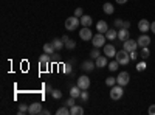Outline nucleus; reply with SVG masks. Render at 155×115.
<instances>
[{"instance_id":"obj_28","label":"nucleus","mask_w":155,"mask_h":115,"mask_svg":"<svg viewBox=\"0 0 155 115\" xmlns=\"http://www.w3.org/2000/svg\"><path fill=\"white\" fill-rule=\"evenodd\" d=\"M146 69H147L146 61H141V62H138V64H137V70H138V72H144Z\"/></svg>"},{"instance_id":"obj_10","label":"nucleus","mask_w":155,"mask_h":115,"mask_svg":"<svg viewBox=\"0 0 155 115\" xmlns=\"http://www.w3.org/2000/svg\"><path fill=\"white\" fill-rule=\"evenodd\" d=\"M137 42H138V47L143 48V47H149V44H150L152 41H150V37H149L146 33H143V34H141L138 39H137Z\"/></svg>"},{"instance_id":"obj_29","label":"nucleus","mask_w":155,"mask_h":115,"mask_svg":"<svg viewBox=\"0 0 155 115\" xmlns=\"http://www.w3.org/2000/svg\"><path fill=\"white\" fill-rule=\"evenodd\" d=\"M106 84L109 87H113L116 84V78H113V76H109V78H106Z\"/></svg>"},{"instance_id":"obj_9","label":"nucleus","mask_w":155,"mask_h":115,"mask_svg":"<svg viewBox=\"0 0 155 115\" xmlns=\"http://www.w3.org/2000/svg\"><path fill=\"white\" fill-rule=\"evenodd\" d=\"M42 110V104L39 103V101H34V103H31L28 106V113L30 115H36V113H41Z\"/></svg>"},{"instance_id":"obj_13","label":"nucleus","mask_w":155,"mask_h":115,"mask_svg":"<svg viewBox=\"0 0 155 115\" xmlns=\"http://www.w3.org/2000/svg\"><path fill=\"white\" fill-rule=\"evenodd\" d=\"M95 64H96V67H98V69H104V67L109 66V58H107L106 55H104V56H98Z\"/></svg>"},{"instance_id":"obj_30","label":"nucleus","mask_w":155,"mask_h":115,"mask_svg":"<svg viewBox=\"0 0 155 115\" xmlns=\"http://www.w3.org/2000/svg\"><path fill=\"white\" fill-rule=\"evenodd\" d=\"M98 56H101V53H99V50L95 47V48L92 50V52H90V58H92V59H96Z\"/></svg>"},{"instance_id":"obj_23","label":"nucleus","mask_w":155,"mask_h":115,"mask_svg":"<svg viewBox=\"0 0 155 115\" xmlns=\"http://www.w3.org/2000/svg\"><path fill=\"white\" fill-rule=\"evenodd\" d=\"M102 9H104L106 14H113V12H115V8H113V5H112L110 2H107V3L102 5Z\"/></svg>"},{"instance_id":"obj_35","label":"nucleus","mask_w":155,"mask_h":115,"mask_svg":"<svg viewBox=\"0 0 155 115\" xmlns=\"http://www.w3.org/2000/svg\"><path fill=\"white\" fill-rule=\"evenodd\" d=\"M74 16H76V17H82V16H84L82 8H76V9H74Z\"/></svg>"},{"instance_id":"obj_22","label":"nucleus","mask_w":155,"mask_h":115,"mask_svg":"<svg viewBox=\"0 0 155 115\" xmlns=\"http://www.w3.org/2000/svg\"><path fill=\"white\" fill-rule=\"evenodd\" d=\"M106 37L109 41H115V39H118V31L116 30H107V33H106Z\"/></svg>"},{"instance_id":"obj_8","label":"nucleus","mask_w":155,"mask_h":115,"mask_svg":"<svg viewBox=\"0 0 155 115\" xmlns=\"http://www.w3.org/2000/svg\"><path fill=\"white\" fill-rule=\"evenodd\" d=\"M76 84L79 86L82 90H87V89L90 87V78H88V76H85V75H82V76H79V78H78Z\"/></svg>"},{"instance_id":"obj_3","label":"nucleus","mask_w":155,"mask_h":115,"mask_svg":"<svg viewBox=\"0 0 155 115\" xmlns=\"http://www.w3.org/2000/svg\"><path fill=\"white\" fill-rule=\"evenodd\" d=\"M106 41H107V37H106L104 33H96V34L92 37V44H93V47H96V48L104 47V45H106Z\"/></svg>"},{"instance_id":"obj_31","label":"nucleus","mask_w":155,"mask_h":115,"mask_svg":"<svg viewBox=\"0 0 155 115\" xmlns=\"http://www.w3.org/2000/svg\"><path fill=\"white\" fill-rule=\"evenodd\" d=\"M65 47H67V48H68V50H73V48H74V47H76V42H74V41H73V39H68V41H67V42H65Z\"/></svg>"},{"instance_id":"obj_42","label":"nucleus","mask_w":155,"mask_h":115,"mask_svg":"<svg viewBox=\"0 0 155 115\" xmlns=\"http://www.w3.org/2000/svg\"><path fill=\"white\" fill-rule=\"evenodd\" d=\"M115 2L118 3V5H126V3L129 2V0H115Z\"/></svg>"},{"instance_id":"obj_1","label":"nucleus","mask_w":155,"mask_h":115,"mask_svg":"<svg viewBox=\"0 0 155 115\" xmlns=\"http://www.w3.org/2000/svg\"><path fill=\"white\" fill-rule=\"evenodd\" d=\"M116 61L120 62V66H127L129 62H130V53L126 52V50H120V52H116Z\"/></svg>"},{"instance_id":"obj_36","label":"nucleus","mask_w":155,"mask_h":115,"mask_svg":"<svg viewBox=\"0 0 155 115\" xmlns=\"http://www.w3.org/2000/svg\"><path fill=\"white\" fill-rule=\"evenodd\" d=\"M123 23H124V22H123L121 19H116L113 25H115V28H123Z\"/></svg>"},{"instance_id":"obj_16","label":"nucleus","mask_w":155,"mask_h":115,"mask_svg":"<svg viewBox=\"0 0 155 115\" xmlns=\"http://www.w3.org/2000/svg\"><path fill=\"white\" fill-rule=\"evenodd\" d=\"M95 67H96V64H95L92 59H90V61H84V62H82V70H84V72H92Z\"/></svg>"},{"instance_id":"obj_20","label":"nucleus","mask_w":155,"mask_h":115,"mask_svg":"<svg viewBox=\"0 0 155 115\" xmlns=\"http://www.w3.org/2000/svg\"><path fill=\"white\" fill-rule=\"evenodd\" d=\"M54 52H56V48H54V45H53V42H48V44H45L44 45V53H47V55H54Z\"/></svg>"},{"instance_id":"obj_25","label":"nucleus","mask_w":155,"mask_h":115,"mask_svg":"<svg viewBox=\"0 0 155 115\" xmlns=\"http://www.w3.org/2000/svg\"><path fill=\"white\" fill-rule=\"evenodd\" d=\"M56 113H58V115H70V107H68V106H64V107H59Z\"/></svg>"},{"instance_id":"obj_39","label":"nucleus","mask_w":155,"mask_h":115,"mask_svg":"<svg viewBox=\"0 0 155 115\" xmlns=\"http://www.w3.org/2000/svg\"><path fill=\"white\" fill-rule=\"evenodd\" d=\"M130 59H132V61H137V59H138V53H137V50H135V52H130Z\"/></svg>"},{"instance_id":"obj_14","label":"nucleus","mask_w":155,"mask_h":115,"mask_svg":"<svg viewBox=\"0 0 155 115\" xmlns=\"http://www.w3.org/2000/svg\"><path fill=\"white\" fill-rule=\"evenodd\" d=\"M129 37H130V31H129L127 28H121V30H118V39H120L121 42L127 41Z\"/></svg>"},{"instance_id":"obj_26","label":"nucleus","mask_w":155,"mask_h":115,"mask_svg":"<svg viewBox=\"0 0 155 115\" xmlns=\"http://www.w3.org/2000/svg\"><path fill=\"white\" fill-rule=\"evenodd\" d=\"M118 66H120L118 61H112V62H109V70L110 72H116L118 70Z\"/></svg>"},{"instance_id":"obj_15","label":"nucleus","mask_w":155,"mask_h":115,"mask_svg":"<svg viewBox=\"0 0 155 115\" xmlns=\"http://www.w3.org/2000/svg\"><path fill=\"white\" fill-rule=\"evenodd\" d=\"M96 30H98V33H107V30H109V25H107V22L106 20H99L98 23H96Z\"/></svg>"},{"instance_id":"obj_45","label":"nucleus","mask_w":155,"mask_h":115,"mask_svg":"<svg viewBox=\"0 0 155 115\" xmlns=\"http://www.w3.org/2000/svg\"><path fill=\"white\" fill-rule=\"evenodd\" d=\"M41 115H50V110H48V109H47V110L42 109V110H41Z\"/></svg>"},{"instance_id":"obj_12","label":"nucleus","mask_w":155,"mask_h":115,"mask_svg":"<svg viewBox=\"0 0 155 115\" xmlns=\"http://www.w3.org/2000/svg\"><path fill=\"white\" fill-rule=\"evenodd\" d=\"M102 48H104V55H106L107 58H115V56H116V48H115L112 44H109V45L106 44Z\"/></svg>"},{"instance_id":"obj_38","label":"nucleus","mask_w":155,"mask_h":115,"mask_svg":"<svg viewBox=\"0 0 155 115\" xmlns=\"http://www.w3.org/2000/svg\"><path fill=\"white\" fill-rule=\"evenodd\" d=\"M147 113H149V115H155V104H150V106H149Z\"/></svg>"},{"instance_id":"obj_19","label":"nucleus","mask_w":155,"mask_h":115,"mask_svg":"<svg viewBox=\"0 0 155 115\" xmlns=\"http://www.w3.org/2000/svg\"><path fill=\"white\" fill-rule=\"evenodd\" d=\"M81 19V25L82 27H92V23H93V19L90 17V16H87V14H84L82 17H79Z\"/></svg>"},{"instance_id":"obj_2","label":"nucleus","mask_w":155,"mask_h":115,"mask_svg":"<svg viewBox=\"0 0 155 115\" xmlns=\"http://www.w3.org/2000/svg\"><path fill=\"white\" fill-rule=\"evenodd\" d=\"M81 25V19L76 17V16H71L65 20V30L68 31H73V30H78V27Z\"/></svg>"},{"instance_id":"obj_37","label":"nucleus","mask_w":155,"mask_h":115,"mask_svg":"<svg viewBox=\"0 0 155 115\" xmlns=\"http://www.w3.org/2000/svg\"><path fill=\"white\" fill-rule=\"evenodd\" d=\"M65 106H68V107H71V106H74V98L73 96H70L67 101H65Z\"/></svg>"},{"instance_id":"obj_33","label":"nucleus","mask_w":155,"mask_h":115,"mask_svg":"<svg viewBox=\"0 0 155 115\" xmlns=\"http://www.w3.org/2000/svg\"><path fill=\"white\" fill-rule=\"evenodd\" d=\"M64 72H65L67 75L73 73V69H71V64H65V66H64Z\"/></svg>"},{"instance_id":"obj_40","label":"nucleus","mask_w":155,"mask_h":115,"mask_svg":"<svg viewBox=\"0 0 155 115\" xmlns=\"http://www.w3.org/2000/svg\"><path fill=\"white\" fill-rule=\"evenodd\" d=\"M81 100H82V101H87V100H88V93H87L85 90H82V93H81Z\"/></svg>"},{"instance_id":"obj_27","label":"nucleus","mask_w":155,"mask_h":115,"mask_svg":"<svg viewBox=\"0 0 155 115\" xmlns=\"http://www.w3.org/2000/svg\"><path fill=\"white\" fill-rule=\"evenodd\" d=\"M149 55H150V50H149V47H143V48H141V58H143V59H146V58H149Z\"/></svg>"},{"instance_id":"obj_44","label":"nucleus","mask_w":155,"mask_h":115,"mask_svg":"<svg viewBox=\"0 0 155 115\" xmlns=\"http://www.w3.org/2000/svg\"><path fill=\"white\" fill-rule=\"evenodd\" d=\"M150 31L155 34V22H152V23H150Z\"/></svg>"},{"instance_id":"obj_43","label":"nucleus","mask_w":155,"mask_h":115,"mask_svg":"<svg viewBox=\"0 0 155 115\" xmlns=\"http://www.w3.org/2000/svg\"><path fill=\"white\" fill-rule=\"evenodd\" d=\"M45 90H47V93H51V92H53V89H51V86H50V84H47Z\"/></svg>"},{"instance_id":"obj_17","label":"nucleus","mask_w":155,"mask_h":115,"mask_svg":"<svg viewBox=\"0 0 155 115\" xmlns=\"http://www.w3.org/2000/svg\"><path fill=\"white\" fill-rule=\"evenodd\" d=\"M81 93H82V89L79 87V86H73L71 89H70V96H73V98H79L81 96Z\"/></svg>"},{"instance_id":"obj_32","label":"nucleus","mask_w":155,"mask_h":115,"mask_svg":"<svg viewBox=\"0 0 155 115\" xmlns=\"http://www.w3.org/2000/svg\"><path fill=\"white\" fill-rule=\"evenodd\" d=\"M27 112H28V106H27V104H20V106H19V113H20V115L27 113Z\"/></svg>"},{"instance_id":"obj_41","label":"nucleus","mask_w":155,"mask_h":115,"mask_svg":"<svg viewBox=\"0 0 155 115\" xmlns=\"http://www.w3.org/2000/svg\"><path fill=\"white\" fill-rule=\"evenodd\" d=\"M123 28H127V30H129V28H130V22H129V20H126V22L123 23Z\"/></svg>"},{"instance_id":"obj_46","label":"nucleus","mask_w":155,"mask_h":115,"mask_svg":"<svg viewBox=\"0 0 155 115\" xmlns=\"http://www.w3.org/2000/svg\"><path fill=\"white\" fill-rule=\"evenodd\" d=\"M61 39H62V41H64V44H65V42H67V41H68V36H62V37H61Z\"/></svg>"},{"instance_id":"obj_6","label":"nucleus","mask_w":155,"mask_h":115,"mask_svg":"<svg viewBox=\"0 0 155 115\" xmlns=\"http://www.w3.org/2000/svg\"><path fill=\"white\" fill-rule=\"evenodd\" d=\"M123 48L126 50V52H129V53H130V52H135V50L138 48V42L129 37L127 41H124V42H123Z\"/></svg>"},{"instance_id":"obj_21","label":"nucleus","mask_w":155,"mask_h":115,"mask_svg":"<svg viewBox=\"0 0 155 115\" xmlns=\"http://www.w3.org/2000/svg\"><path fill=\"white\" fill-rule=\"evenodd\" d=\"M82 113H84V107H81V106L74 104L70 107V115H82Z\"/></svg>"},{"instance_id":"obj_18","label":"nucleus","mask_w":155,"mask_h":115,"mask_svg":"<svg viewBox=\"0 0 155 115\" xmlns=\"http://www.w3.org/2000/svg\"><path fill=\"white\" fill-rule=\"evenodd\" d=\"M39 62H41V67H42V70H45L47 67H48V62H50V55H42L41 58H39Z\"/></svg>"},{"instance_id":"obj_4","label":"nucleus","mask_w":155,"mask_h":115,"mask_svg":"<svg viewBox=\"0 0 155 115\" xmlns=\"http://www.w3.org/2000/svg\"><path fill=\"white\" fill-rule=\"evenodd\" d=\"M123 95H124V90H123V86H120V84H115L112 89H110V98L112 100H121L123 98Z\"/></svg>"},{"instance_id":"obj_34","label":"nucleus","mask_w":155,"mask_h":115,"mask_svg":"<svg viewBox=\"0 0 155 115\" xmlns=\"http://www.w3.org/2000/svg\"><path fill=\"white\" fill-rule=\"evenodd\" d=\"M51 96H53L54 100H59V98L62 96V92H59V90H53V92H51Z\"/></svg>"},{"instance_id":"obj_7","label":"nucleus","mask_w":155,"mask_h":115,"mask_svg":"<svg viewBox=\"0 0 155 115\" xmlns=\"http://www.w3.org/2000/svg\"><path fill=\"white\" fill-rule=\"evenodd\" d=\"M79 37L82 41H92L93 33H92V30H90V27H82V30L79 31Z\"/></svg>"},{"instance_id":"obj_5","label":"nucleus","mask_w":155,"mask_h":115,"mask_svg":"<svg viewBox=\"0 0 155 115\" xmlns=\"http://www.w3.org/2000/svg\"><path fill=\"white\" fill-rule=\"evenodd\" d=\"M129 81H130V75H129L127 72H120V75L116 76V84H120V86H127Z\"/></svg>"},{"instance_id":"obj_24","label":"nucleus","mask_w":155,"mask_h":115,"mask_svg":"<svg viewBox=\"0 0 155 115\" xmlns=\"http://www.w3.org/2000/svg\"><path fill=\"white\" fill-rule=\"evenodd\" d=\"M53 45L56 48V52H58V50H62V47H65V44H64L62 39H53Z\"/></svg>"},{"instance_id":"obj_11","label":"nucleus","mask_w":155,"mask_h":115,"mask_svg":"<svg viewBox=\"0 0 155 115\" xmlns=\"http://www.w3.org/2000/svg\"><path fill=\"white\" fill-rule=\"evenodd\" d=\"M138 30H140L141 33L150 31V22H149L147 19H141V20L138 22Z\"/></svg>"}]
</instances>
